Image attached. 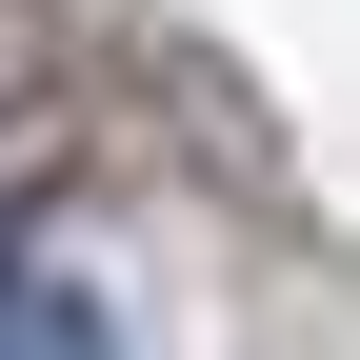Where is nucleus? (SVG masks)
Segmentation results:
<instances>
[{"instance_id": "f257e3e1", "label": "nucleus", "mask_w": 360, "mask_h": 360, "mask_svg": "<svg viewBox=\"0 0 360 360\" xmlns=\"http://www.w3.org/2000/svg\"><path fill=\"white\" fill-rule=\"evenodd\" d=\"M0 360H120L101 300H40V281H0Z\"/></svg>"}, {"instance_id": "f03ea898", "label": "nucleus", "mask_w": 360, "mask_h": 360, "mask_svg": "<svg viewBox=\"0 0 360 360\" xmlns=\"http://www.w3.org/2000/svg\"><path fill=\"white\" fill-rule=\"evenodd\" d=\"M0 281H20V200H0Z\"/></svg>"}]
</instances>
